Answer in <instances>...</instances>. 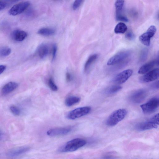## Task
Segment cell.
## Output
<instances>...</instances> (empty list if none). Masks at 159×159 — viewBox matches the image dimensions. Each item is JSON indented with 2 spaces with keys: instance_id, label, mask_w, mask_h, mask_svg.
Listing matches in <instances>:
<instances>
[{
  "instance_id": "cell-1",
  "label": "cell",
  "mask_w": 159,
  "mask_h": 159,
  "mask_svg": "<svg viewBox=\"0 0 159 159\" xmlns=\"http://www.w3.org/2000/svg\"><path fill=\"white\" fill-rule=\"evenodd\" d=\"M159 125V114L157 113L149 120L137 124L136 129L139 131H143L154 128H157Z\"/></svg>"
},
{
  "instance_id": "cell-2",
  "label": "cell",
  "mask_w": 159,
  "mask_h": 159,
  "mask_svg": "<svg viewBox=\"0 0 159 159\" xmlns=\"http://www.w3.org/2000/svg\"><path fill=\"white\" fill-rule=\"evenodd\" d=\"M127 113L126 110L124 109H120L113 111L107 119L106 124L109 126L116 125L123 120Z\"/></svg>"
},
{
  "instance_id": "cell-3",
  "label": "cell",
  "mask_w": 159,
  "mask_h": 159,
  "mask_svg": "<svg viewBox=\"0 0 159 159\" xmlns=\"http://www.w3.org/2000/svg\"><path fill=\"white\" fill-rule=\"evenodd\" d=\"M86 143V141L81 138H77L68 142L61 149L63 152H73L84 146Z\"/></svg>"
},
{
  "instance_id": "cell-4",
  "label": "cell",
  "mask_w": 159,
  "mask_h": 159,
  "mask_svg": "<svg viewBox=\"0 0 159 159\" xmlns=\"http://www.w3.org/2000/svg\"><path fill=\"white\" fill-rule=\"evenodd\" d=\"M159 106V98L154 97L145 103L141 105L140 107L144 114H149L155 112L158 108Z\"/></svg>"
},
{
  "instance_id": "cell-5",
  "label": "cell",
  "mask_w": 159,
  "mask_h": 159,
  "mask_svg": "<svg viewBox=\"0 0 159 159\" xmlns=\"http://www.w3.org/2000/svg\"><path fill=\"white\" fill-rule=\"evenodd\" d=\"M91 110V108L89 106L77 108L69 112L66 115V118L69 120H75L87 115Z\"/></svg>"
},
{
  "instance_id": "cell-6",
  "label": "cell",
  "mask_w": 159,
  "mask_h": 159,
  "mask_svg": "<svg viewBox=\"0 0 159 159\" xmlns=\"http://www.w3.org/2000/svg\"><path fill=\"white\" fill-rule=\"evenodd\" d=\"M30 2L27 1H22L13 5L9 10V14L11 16L18 15L24 12L29 6Z\"/></svg>"
},
{
  "instance_id": "cell-7",
  "label": "cell",
  "mask_w": 159,
  "mask_h": 159,
  "mask_svg": "<svg viewBox=\"0 0 159 159\" xmlns=\"http://www.w3.org/2000/svg\"><path fill=\"white\" fill-rule=\"evenodd\" d=\"M130 54V52L129 51L120 52L109 59L107 64L108 66H112L120 63L128 58Z\"/></svg>"
},
{
  "instance_id": "cell-8",
  "label": "cell",
  "mask_w": 159,
  "mask_h": 159,
  "mask_svg": "<svg viewBox=\"0 0 159 159\" xmlns=\"http://www.w3.org/2000/svg\"><path fill=\"white\" fill-rule=\"evenodd\" d=\"M157 29L156 27L153 25L150 26L147 31L139 37L141 42L146 46H149L150 44V39L155 34Z\"/></svg>"
},
{
  "instance_id": "cell-9",
  "label": "cell",
  "mask_w": 159,
  "mask_h": 159,
  "mask_svg": "<svg viewBox=\"0 0 159 159\" xmlns=\"http://www.w3.org/2000/svg\"><path fill=\"white\" fill-rule=\"evenodd\" d=\"M147 92L146 90L140 89L135 91L130 95L129 99L132 102L138 104L142 102L146 97Z\"/></svg>"
},
{
  "instance_id": "cell-10",
  "label": "cell",
  "mask_w": 159,
  "mask_h": 159,
  "mask_svg": "<svg viewBox=\"0 0 159 159\" xmlns=\"http://www.w3.org/2000/svg\"><path fill=\"white\" fill-rule=\"evenodd\" d=\"M133 70L130 69L125 70L117 75L113 79V81L117 84H122L125 82L131 76Z\"/></svg>"
},
{
  "instance_id": "cell-11",
  "label": "cell",
  "mask_w": 159,
  "mask_h": 159,
  "mask_svg": "<svg viewBox=\"0 0 159 159\" xmlns=\"http://www.w3.org/2000/svg\"><path fill=\"white\" fill-rule=\"evenodd\" d=\"M159 69L156 68L150 70L140 78L141 83H148L157 80L159 77Z\"/></svg>"
},
{
  "instance_id": "cell-12",
  "label": "cell",
  "mask_w": 159,
  "mask_h": 159,
  "mask_svg": "<svg viewBox=\"0 0 159 159\" xmlns=\"http://www.w3.org/2000/svg\"><path fill=\"white\" fill-rule=\"evenodd\" d=\"M70 127L57 128L50 129L47 132V134L50 136H55L65 135L71 131Z\"/></svg>"
},
{
  "instance_id": "cell-13",
  "label": "cell",
  "mask_w": 159,
  "mask_h": 159,
  "mask_svg": "<svg viewBox=\"0 0 159 159\" xmlns=\"http://www.w3.org/2000/svg\"><path fill=\"white\" fill-rule=\"evenodd\" d=\"M158 64V61L154 60L143 65L139 69L138 73L139 74H144L149 72L156 65Z\"/></svg>"
},
{
  "instance_id": "cell-14",
  "label": "cell",
  "mask_w": 159,
  "mask_h": 159,
  "mask_svg": "<svg viewBox=\"0 0 159 159\" xmlns=\"http://www.w3.org/2000/svg\"><path fill=\"white\" fill-rule=\"evenodd\" d=\"M18 86L17 83L10 82L3 86L1 90V93L3 95H7L16 89Z\"/></svg>"
},
{
  "instance_id": "cell-15",
  "label": "cell",
  "mask_w": 159,
  "mask_h": 159,
  "mask_svg": "<svg viewBox=\"0 0 159 159\" xmlns=\"http://www.w3.org/2000/svg\"><path fill=\"white\" fill-rule=\"evenodd\" d=\"M27 36L25 31L19 30H14L11 34L12 39L16 41L21 42L24 40Z\"/></svg>"
},
{
  "instance_id": "cell-16",
  "label": "cell",
  "mask_w": 159,
  "mask_h": 159,
  "mask_svg": "<svg viewBox=\"0 0 159 159\" xmlns=\"http://www.w3.org/2000/svg\"><path fill=\"white\" fill-rule=\"evenodd\" d=\"M29 149L27 147H21L9 152L7 155L11 157H16L27 152Z\"/></svg>"
},
{
  "instance_id": "cell-17",
  "label": "cell",
  "mask_w": 159,
  "mask_h": 159,
  "mask_svg": "<svg viewBox=\"0 0 159 159\" xmlns=\"http://www.w3.org/2000/svg\"><path fill=\"white\" fill-rule=\"evenodd\" d=\"M80 100L79 97L76 96H70L67 98L65 100V104L68 107L72 106L78 103Z\"/></svg>"
},
{
  "instance_id": "cell-18",
  "label": "cell",
  "mask_w": 159,
  "mask_h": 159,
  "mask_svg": "<svg viewBox=\"0 0 159 159\" xmlns=\"http://www.w3.org/2000/svg\"><path fill=\"white\" fill-rule=\"evenodd\" d=\"M97 54H94L90 56L86 62L84 66V70L85 71H87L92 65L98 57Z\"/></svg>"
},
{
  "instance_id": "cell-19",
  "label": "cell",
  "mask_w": 159,
  "mask_h": 159,
  "mask_svg": "<svg viewBox=\"0 0 159 159\" xmlns=\"http://www.w3.org/2000/svg\"><path fill=\"white\" fill-rule=\"evenodd\" d=\"M55 32V30L52 28H43L39 29L37 33L40 35L45 36H50L53 35Z\"/></svg>"
},
{
  "instance_id": "cell-20",
  "label": "cell",
  "mask_w": 159,
  "mask_h": 159,
  "mask_svg": "<svg viewBox=\"0 0 159 159\" xmlns=\"http://www.w3.org/2000/svg\"><path fill=\"white\" fill-rule=\"evenodd\" d=\"M126 25L122 22L118 23L115 26L114 32L116 34H124L127 30Z\"/></svg>"
},
{
  "instance_id": "cell-21",
  "label": "cell",
  "mask_w": 159,
  "mask_h": 159,
  "mask_svg": "<svg viewBox=\"0 0 159 159\" xmlns=\"http://www.w3.org/2000/svg\"><path fill=\"white\" fill-rule=\"evenodd\" d=\"M48 52V47L45 45H41L38 49V54L39 56L41 58L46 57Z\"/></svg>"
},
{
  "instance_id": "cell-22",
  "label": "cell",
  "mask_w": 159,
  "mask_h": 159,
  "mask_svg": "<svg viewBox=\"0 0 159 159\" xmlns=\"http://www.w3.org/2000/svg\"><path fill=\"white\" fill-rule=\"evenodd\" d=\"M122 87L119 85H113L107 88L105 93L107 94H112L116 93L122 89Z\"/></svg>"
},
{
  "instance_id": "cell-23",
  "label": "cell",
  "mask_w": 159,
  "mask_h": 159,
  "mask_svg": "<svg viewBox=\"0 0 159 159\" xmlns=\"http://www.w3.org/2000/svg\"><path fill=\"white\" fill-rule=\"evenodd\" d=\"M124 1L123 0H116L115 2V6L116 9V16L121 15L122 10Z\"/></svg>"
},
{
  "instance_id": "cell-24",
  "label": "cell",
  "mask_w": 159,
  "mask_h": 159,
  "mask_svg": "<svg viewBox=\"0 0 159 159\" xmlns=\"http://www.w3.org/2000/svg\"><path fill=\"white\" fill-rule=\"evenodd\" d=\"M11 52V48L7 47H0V57H5L9 55Z\"/></svg>"
},
{
  "instance_id": "cell-25",
  "label": "cell",
  "mask_w": 159,
  "mask_h": 159,
  "mask_svg": "<svg viewBox=\"0 0 159 159\" xmlns=\"http://www.w3.org/2000/svg\"><path fill=\"white\" fill-rule=\"evenodd\" d=\"M48 84L49 88L52 91H56L58 90V87L54 83L52 77L49 78L48 81Z\"/></svg>"
},
{
  "instance_id": "cell-26",
  "label": "cell",
  "mask_w": 159,
  "mask_h": 159,
  "mask_svg": "<svg viewBox=\"0 0 159 159\" xmlns=\"http://www.w3.org/2000/svg\"><path fill=\"white\" fill-rule=\"evenodd\" d=\"M148 49L144 48L141 50L140 56V60L142 62L145 61L147 59L148 54Z\"/></svg>"
},
{
  "instance_id": "cell-27",
  "label": "cell",
  "mask_w": 159,
  "mask_h": 159,
  "mask_svg": "<svg viewBox=\"0 0 159 159\" xmlns=\"http://www.w3.org/2000/svg\"><path fill=\"white\" fill-rule=\"evenodd\" d=\"M10 110L11 113L15 116H19L21 113L20 109L16 106H11L10 107Z\"/></svg>"
},
{
  "instance_id": "cell-28",
  "label": "cell",
  "mask_w": 159,
  "mask_h": 159,
  "mask_svg": "<svg viewBox=\"0 0 159 159\" xmlns=\"http://www.w3.org/2000/svg\"><path fill=\"white\" fill-rule=\"evenodd\" d=\"M83 1L81 0H76L75 1L72 6L73 9L74 10L77 9Z\"/></svg>"
},
{
  "instance_id": "cell-29",
  "label": "cell",
  "mask_w": 159,
  "mask_h": 159,
  "mask_svg": "<svg viewBox=\"0 0 159 159\" xmlns=\"http://www.w3.org/2000/svg\"><path fill=\"white\" fill-rule=\"evenodd\" d=\"M116 19L117 20L125 22H128L129 21L128 19L126 17L121 15L116 16Z\"/></svg>"
},
{
  "instance_id": "cell-30",
  "label": "cell",
  "mask_w": 159,
  "mask_h": 159,
  "mask_svg": "<svg viewBox=\"0 0 159 159\" xmlns=\"http://www.w3.org/2000/svg\"><path fill=\"white\" fill-rule=\"evenodd\" d=\"M57 46L56 44H54L52 48V59L53 60L56 57L57 51Z\"/></svg>"
},
{
  "instance_id": "cell-31",
  "label": "cell",
  "mask_w": 159,
  "mask_h": 159,
  "mask_svg": "<svg viewBox=\"0 0 159 159\" xmlns=\"http://www.w3.org/2000/svg\"><path fill=\"white\" fill-rule=\"evenodd\" d=\"M134 34L130 32H127L125 35V37L128 40H132L134 38Z\"/></svg>"
},
{
  "instance_id": "cell-32",
  "label": "cell",
  "mask_w": 159,
  "mask_h": 159,
  "mask_svg": "<svg viewBox=\"0 0 159 159\" xmlns=\"http://www.w3.org/2000/svg\"><path fill=\"white\" fill-rule=\"evenodd\" d=\"M7 3L5 1H0V11L4 9L7 6Z\"/></svg>"
},
{
  "instance_id": "cell-33",
  "label": "cell",
  "mask_w": 159,
  "mask_h": 159,
  "mask_svg": "<svg viewBox=\"0 0 159 159\" xmlns=\"http://www.w3.org/2000/svg\"><path fill=\"white\" fill-rule=\"evenodd\" d=\"M66 78L67 82H70L72 79V76L70 73L67 72L66 74Z\"/></svg>"
},
{
  "instance_id": "cell-34",
  "label": "cell",
  "mask_w": 159,
  "mask_h": 159,
  "mask_svg": "<svg viewBox=\"0 0 159 159\" xmlns=\"http://www.w3.org/2000/svg\"><path fill=\"white\" fill-rule=\"evenodd\" d=\"M6 66L4 65H0V75L2 73L6 70Z\"/></svg>"
},
{
  "instance_id": "cell-35",
  "label": "cell",
  "mask_w": 159,
  "mask_h": 159,
  "mask_svg": "<svg viewBox=\"0 0 159 159\" xmlns=\"http://www.w3.org/2000/svg\"><path fill=\"white\" fill-rule=\"evenodd\" d=\"M152 87L154 89H158L159 88V81H157L153 83L152 85Z\"/></svg>"
},
{
  "instance_id": "cell-36",
  "label": "cell",
  "mask_w": 159,
  "mask_h": 159,
  "mask_svg": "<svg viewBox=\"0 0 159 159\" xmlns=\"http://www.w3.org/2000/svg\"><path fill=\"white\" fill-rule=\"evenodd\" d=\"M4 137V134L0 130V141L2 140Z\"/></svg>"
}]
</instances>
